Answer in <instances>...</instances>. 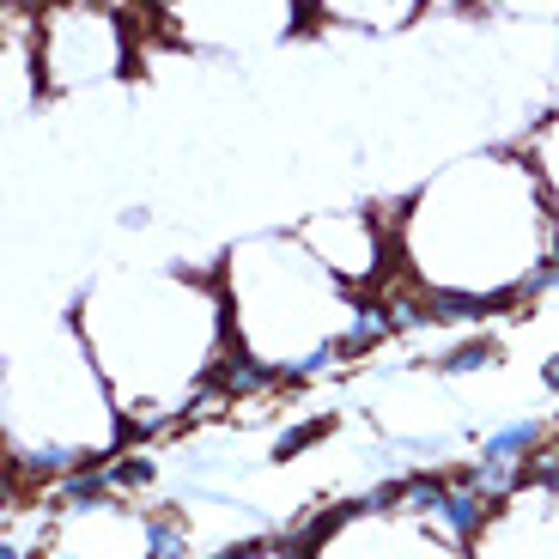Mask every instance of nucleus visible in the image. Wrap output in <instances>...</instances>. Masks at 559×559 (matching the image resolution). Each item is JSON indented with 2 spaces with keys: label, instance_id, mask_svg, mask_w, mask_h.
<instances>
[{
  "label": "nucleus",
  "instance_id": "2",
  "mask_svg": "<svg viewBox=\"0 0 559 559\" xmlns=\"http://www.w3.org/2000/svg\"><path fill=\"white\" fill-rule=\"evenodd\" d=\"M310 13L341 19V25H365V31H395L402 19H414L426 0H305Z\"/></svg>",
  "mask_w": 559,
  "mask_h": 559
},
{
  "label": "nucleus",
  "instance_id": "6",
  "mask_svg": "<svg viewBox=\"0 0 559 559\" xmlns=\"http://www.w3.org/2000/svg\"><path fill=\"white\" fill-rule=\"evenodd\" d=\"M329 426H335V419H317V426H293V432H286V438H280V444H274V462H286V456H293V450L317 444V438L329 432Z\"/></svg>",
  "mask_w": 559,
  "mask_h": 559
},
{
  "label": "nucleus",
  "instance_id": "3",
  "mask_svg": "<svg viewBox=\"0 0 559 559\" xmlns=\"http://www.w3.org/2000/svg\"><path fill=\"white\" fill-rule=\"evenodd\" d=\"M547 426L542 419H511L504 432H492L480 444V468H511V475H530V456L542 450Z\"/></svg>",
  "mask_w": 559,
  "mask_h": 559
},
{
  "label": "nucleus",
  "instance_id": "1",
  "mask_svg": "<svg viewBox=\"0 0 559 559\" xmlns=\"http://www.w3.org/2000/svg\"><path fill=\"white\" fill-rule=\"evenodd\" d=\"M128 56V37H122V19L98 0H56L43 13V43H37V68L43 85H92V80H110L122 73Z\"/></svg>",
  "mask_w": 559,
  "mask_h": 559
},
{
  "label": "nucleus",
  "instance_id": "7",
  "mask_svg": "<svg viewBox=\"0 0 559 559\" xmlns=\"http://www.w3.org/2000/svg\"><path fill=\"white\" fill-rule=\"evenodd\" d=\"M542 383H547V390H554V395H559V353H554V359H547V371H542Z\"/></svg>",
  "mask_w": 559,
  "mask_h": 559
},
{
  "label": "nucleus",
  "instance_id": "8",
  "mask_svg": "<svg viewBox=\"0 0 559 559\" xmlns=\"http://www.w3.org/2000/svg\"><path fill=\"white\" fill-rule=\"evenodd\" d=\"M426 7H462V0H426Z\"/></svg>",
  "mask_w": 559,
  "mask_h": 559
},
{
  "label": "nucleus",
  "instance_id": "5",
  "mask_svg": "<svg viewBox=\"0 0 559 559\" xmlns=\"http://www.w3.org/2000/svg\"><path fill=\"white\" fill-rule=\"evenodd\" d=\"M492 359H499V341L475 335V341H456V347H450L438 365H444V371H480V365H492Z\"/></svg>",
  "mask_w": 559,
  "mask_h": 559
},
{
  "label": "nucleus",
  "instance_id": "4",
  "mask_svg": "<svg viewBox=\"0 0 559 559\" xmlns=\"http://www.w3.org/2000/svg\"><path fill=\"white\" fill-rule=\"evenodd\" d=\"M390 335H395L390 310H383V305H359V310H353V322H347V335H341V353H347V359H353V353H371L378 341H390Z\"/></svg>",
  "mask_w": 559,
  "mask_h": 559
}]
</instances>
